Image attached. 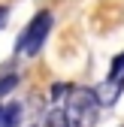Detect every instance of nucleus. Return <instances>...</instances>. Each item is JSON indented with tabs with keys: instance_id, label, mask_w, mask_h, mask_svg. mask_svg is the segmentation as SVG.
I'll return each mask as SVG.
<instances>
[{
	"instance_id": "obj_1",
	"label": "nucleus",
	"mask_w": 124,
	"mask_h": 127,
	"mask_svg": "<svg viewBox=\"0 0 124 127\" xmlns=\"http://www.w3.org/2000/svg\"><path fill=\"white\" fill-rule=\"evenodd\" d=\"M49 30H52V12H39L30 18V24L21 30V36L18 42H15V52L18 55H36L42 49V42L45 36H49Z\"/></svg>"
},
{
	"instance_id": "obj_2",
	"label": "nucleus",
	"mask_w": 124,
	"mask_h": 127,
	"mask_svg": "<svg viewBox=\"0 0 124 127\" xmlns=\"http://www.w3.org/2000/svg\"><path fill=\"white\" fill-rule=\"evenodd\" d=\"M97 103H100V97L94 91H88V88H76L73 91V97H70V118L76 121V124H91L94 121V115H97Z\"/></svg>"
},
{
	"instance_id": "obj_3",
	"label": "nucleus",
	"mask_w": 124,
	"mask_h": 127,
	"mask_svg": "<svg viewBox=\"0 0 124 127\" xmlns=\"http://www.w3.org/2000/svg\"><path fill=\"white\" fill-rule=\"evenodd\" d=\"M121 85H124V52H121V55L112 61V70H109V79L103 82V94H100V100H103V103H112V100H118Z\"/></svg>"
},
{
	"instance_id": "obj_4",
	"label": "nucleus",
	"mask_w": 124,
	"mask_h": 127,
	"mask_svg": "<svg viewBox=\"0 0 124 127\" xmlns=\"http://www.w3.org/2000/svg\"><path fill=\"white\" fill-rule=\"evenodd\" d=\"M18 121H21V106L18 103H9L3 109V115H0V127H15Z\"/></svg>"
},
{
	"instance_id": "obj_5",
	"label": "nucleus",
	"mask_w": 124,
	"mask_h": 127,
	"mask_svg": "<svg viewBox=\"0 0 124 127\" xmlns=\"http://www.w3.org/2000/svg\"><path fill=\"white\" fill-rule=\"evenodd\" d=\"M15 85H18V76H3V79H0V97H6Z\"/></svg>"
},
{
	"instance_id": "obj_6",
	"label": "nucleus",
	"mask_w": 124,
	"mask_h": 127,
	"mask_svg": "<svg viewBox=\"0 0 124 127\" xmlns=\"http://www.w3.org/2000/svg\"><path fill=\"white\" fill-rule=\"evenodd\" d=\"M67 91H70V85H52V97L61 100V94H67Z\"/></svg>"
},
{
	"instance_id": "obj_7",
	"label": "nucleus",
	"mask_w": 124,
	"mask_h": 127,
	"mask_svg": "<svg viewBox=\"0 0 124 127\" xmlns=\"http://www.w3.org/2000/svg\"><path fill=\"white\" fill-rule=\"evenodd\" d=\"M6 15H9V9H6V6H0V27L6 24Z\"/></svg>"
},
{
	"instance_id": "obj_8",
	"label": "nucleus",
	"mask_w": 124,
	"mask_h": 127,
	"mask_svg": "<svg viewBox=\"0 0 124 127\" xmlns=\"http://www.w3.org/2000/svg\"><path fill=\"white\" fill-rule=\"evenodd\" d=\"M0 115H3V109H0Z\"/></svg>"
}]
</instances>
